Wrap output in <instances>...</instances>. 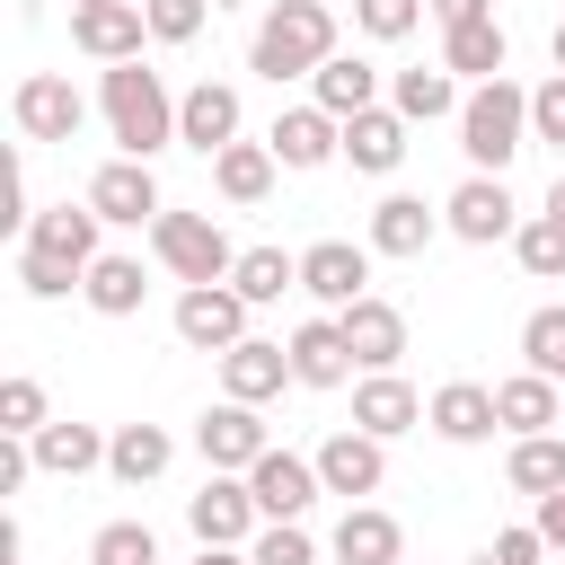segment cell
<instances>
[{"label":"cell","mask_w":565,"mask_h":565,"mask_svg":"<svg viewBox=\"0 0 565 565\" xmlns=\"http://www.w3.org/2000/svg\"><path fill=\"white\" fill-rule=\"evenodd\" d=\"M406 132H415V124H406L397 106H371V115L344 124V159H353L362 177H388V168L406 159Z\"/></svg>","instance_id":"obj_29"},{"label":"cell","mask_w":565,"mask_h":565,"mask_svg":"<svg viewBox=\"0 0 565 565\" xmlns=\"http://www.w3.org/2000/svg\"><path fill=\"white\" fill-rule=\"evenodd\" d=\"M335 327H344V344H353V362L362 371H397L406 362V309L397 300H353V309H335Z\"/></svg>","instance_id":"obj_17"},{"label":"cell","mask_w":565,"mask_h":565,"mask_svg":"<svg viewBox=\"0 0 565 565\" xmlns=\"http://www.w3.org/2000/svg\"><path fill=\"white\" fill-rule=\"evenodd\" d=\"M26 477H35V450H26L18 433H0V494H18Z\"/></svg>","instance_id":"obj_46"},{"label":"cell","mask_w":565,"mask_h":565,"mask_svg":"<svg viewBox=\"0 0 565 565\" xmlns=\"http://www.w3.org/2000/svg\"><path fill=\"white\" fill-rule=\"evenodd\" d=\"M71 9H97V0H71Z\"/></svg>","instance_id":"obj_52"},{"label":"cell","mask_w":565,"mask_h":565,"mask_svg":"<svg viewBox=\"0 0 565 565\" xmlns=\"http://www.w3.org/2000/svg\"><path fill=\"white\" fill-rule=\"evenodd\" d=\"M265 150H274L282 168H327V159H344V124H335L327 106H282L274 132H265Z\"/></svg>","instance_id":"obj_18"},{"label":"cell","mask_w":565,"mask_h":565,"mask_svg":"<svg viewBox=\"0 0 565 565\" xmlns=\"http://www.w3.org/2000/svg\"><path fill=\"white\" fill-rule=\"evenodd\" d=\"M494 415H503V433H512V441H530V433H556V415H565V388H556L547 371H512V380H494Z\"/></svg>","instance_id":"obj_24"},{"label":"cell","mask_w":565,"mask_h":565,"mask_svg":"<svg viewBox=\"0 0 565 565\" xmlns=\"http://www.w3.org/2000/svg\"><path fill=\"white\" fill-rule=\"evenodd\" d=\"M503 477H512V494H530V503H547V494L565 486V441H556V433H530V441H512V459H503Z\"/></svg>","instance_id":"obj_35"},{"label":"cell","mask_w":565,"mask_h":565,"mask_svg":"<svg viewBox=\"0 0 565 565\" xmlns=\"http://www.w3.org/2000/svg\"><path fill=\"white\" fill-rule=\"evenodd\" d=\"M97 115H106V132H115L124 159H159V150L177 141V97H168V79H159L150 62L97 71Z\"/></svg>","instance_id":"obj_2"},{"label":"cell","mask_w":565,"mask_h":565,"mask_svg":"<svg viewBox=\"0 0 565 565\" xmlns=\"http://www.w3.org/2000/svg\"><path fill=\"white\" fill-rule=\"evenodd\" d=\"M282 388H291V344L247 335V344H230V353H221V397L265 406V397H282Z\"/></svg>","instance_id":"obj_19"},{"label":"cell","mask_w":565,"mask_h":565,"mask_svg":"<svg viewBox=\"0 0 565 565\" xmlns=\"http://www.w3.org/2000/svg\"><path fill=\"white\" fill-rule=\"evenodd\" d=\"M309 88H318L309 106H327L335 124H353V115H371V106H380V71H371L362 53H335V62H318V79H309Z\"/></svg>","instance_id":"obj_28"},{"label":"cell","mask_w":565,"mask_h":565,"mask_svg":"<svg viewBox=\"0 0 565 565\" xmlns=\"http://www.w3.org/2000/svg\"><path fill=\"white\" fill-rule=\"evenodd\" d=\"M353 424H362L371 441H397V433L424 424V397H415L397 371H362V380H353Z\"/></svg>","instance_id":"obj_21"},{"label":"cell","mask_w":565,"mask_h":565,"mask_svg":"<svg viewBox=\"0 0 565 565\" xmlns=\"http://www.w3.org/2000/svg\"><path fill=\"white\" fill-rule=\"evenodd\" d=\"M318 62H335V9L327 0H274L247 35V71L256 79H318Z\"/></svg>","instance_id":"obj_1"},{"label":"cell","mask_w":565,"mask_h":565,"mask_svg":"<svg viewBox=\"0 0 565 565\" xmlns=\"http://www.w3.org/2000/svg\"><path fill=\"white\" fill-rule=\"evenodd\" d=\"M79 300L97 309V318H141V300H150V274H141V256H97L88 265V282H79Z\"/></svg>","instance_id":"obj_30"},{"label":"cell","mask_w":565,"mask_h":565,"mask_svg":"<svg viewBox=\"0 0 565 565\" xmlns=\"http://www.w3.org/2000/svg\"><path fill=\"white\" fill-rule=\"evenodd\" d=\"M424 18H441V35H450L468 18H494V0H424Z\"/></svg>","instance_id":"obj_47"},{"label":"cell","mask_w":565,"mask_h":565,"mask_svg":"<svg viewBox=\"0 0 565 565\" xmlns=\"http://www.w3.org/2000/svg\"><path fill=\"white\" fill-rule=\"evenodd\" d=\"M362 362H353V344H344V327L335 318H309V327H291V380L300 388H344Z\"/></svg>","instance_id":"obj_23"},{"label":"cell","mask_w":565,"mask_h":565,"mask_svg":"<svg viewBox=\"0 0 565 565\" xmlns=\"http://www.w3.org/2000/svg\"><path fill=\"white\" fill-rule=\"evenodd\" d=\"M9 115H18V132H26V141H79L88 97H79L62 71H26V79L9 88Z\"/></svg>","instance_id":"obj_5"},{"label":"cell","mask_w":565,"mask_h":565,"mask_svg":"<svg viewBox=\"0 0 565 565\" xmlns=\"http://www.w3.org/2000/svg\"><path fill=\"white\" fill-rule=\"evenodd\" d=\"M247 494H256L265 521H300L327 486H318V459H300V450H265V459L247 468Z\"/></svg>","instance_id":"obj_14"},{"label":"cell","mask_w":565,"mask_h":565,"mask_svg":"<svg viewBox=\"0 0 565 565\" xmlns=\"http://www.w3.org/2000/svg\"><path fill=\"white\" fill-rule=\"evenodd\" d=\"M185 530H194V547H247L265 530V512H256L247 477H203V494H185Z\"/></svg>","instance_id":"obj_7"},{"label":"cell","mask_w":565,"mask_h":565,"mask_svg":"<svg viewBox=\"0 0 565 565\" xmlns=\"http://www.w3.org/2000/svg\"><path fill=\"white\" fill-rule=\"evenodd\" d=\"M97 230H106V221H97L88 203H44V212L26 221V238H18V247H35V256H53V265H79V274H88V265L106 256V247H97Z\"/></svg>","instance_id":"obj_16"},{"label":"cell","mask_w":565,"mask_h":565,"mask_svg":"<svg viewBox=\"0 0 565 565\" xmlns=\"http://www.w3.org/2000/svg\"><path fill=\"white\" fill-rule=\"evenodd\" d=\"M44 424H53V406H44V380H26V371H18V380H0V433L35 441Z\"/></svg>","instance_id":"obj_37"},{"label":"cell","mask_w":565,"mask_h":565,"mask_svg":"<svg viewBox=\"0 0 565 565\" xmlns=\"http://www.w3.org/2000/svg\"><path fill=\"white\" fill-rule=\"evenodd\" d=\"M539 212H547V221H556V230H565V177H556V185H547V203H539Z\"/></svg>","instance_id":"obj_50"},{"label":"cell","mask_w":565,"mask_h":565,"mask_svg":"<svg viewBox=\"0 0 565 565\" xmlns=\"http://www.w3.org/2000/svg\"><path fill=\"white\" fill-rule=\"evenodd\" d=\"M512 256H521V274H539V282H556L565 274V230L539 212V221H521L512 230Z\"/></svg>","instance_id":"obj_38"},{"label":"cell","mask_w":565,"mask_h":565,"mask_svg":"<svg viewBox=\"0 0 565 565\" xmlns=\"http://www.w3.org/2000/svg\"><path fill=\"white\" fill-rule=\"evenodd\" d=\"M309 459H318V486H327V494H344V503H362V494H380V486H388V441H371L362 424L327 433Z\"/></svg>","instance_id":"obj_11"},{"label":"cell","mask_w":565,"mask_h":565,"mask_svg":"<svg viewBox=\"0 0 565 565\" xmlns=\"http://www.w3.org/2000/svg\"><path fill=\"white\" fill-rule=\"evenodd\" d=\"M150 256H159L185 291H203V282H230V274H238V247L221 238V221H212V212H159V221H150Z\"/></svg>","instance_id":"obj_4"},{"label":"cell","mask_w":565,"mask_h":565,"mask_svg":"<svg viewBox=\"0 0 565 565\" xmlns=\"http://www.w3.org/2000/svg\"><path fill=\"white\" fill-rule=\"evenodd\" d=\"M106 441L115 433H97V424H71V415H53L26 450H35V468L44 477H88V468H106Z\"/></svg>","instance_id":"obj_27"},{"label":"cell","mask_w":565,"mask_h":565,"mask_svg":"<svg viewBox=\"0 0 565 565\" xmlns=\"http://www.w3.org/2000/svg\"><path fill=\"white\" fill-rule=\"evenodd\" d=\"M424 424H433L441 441H459V450H477V441H494V433H503L494 388H477V380H441V388H433V406H424Z\"/></svg>","instance_id":"obj_20"},{"label":"cell","mask_w":565,"mask_h":565,"mask_svg":"<svg viewBox=\"0 0 565 565\" xmlns=\"http://www.w3.org/2000/svg\"><path fill=\"white\" fill-rule=\"evenodd\" d=\"M530 530L547 539V556H565V486H556V494L539 503V521H530Z\"/></svg>","instance_id":"obj_48"},{"label":"cell","mask_w":565,"mask_h":565,"mask_svg":"<svg viewBox=\"0 0 565 565\" xmlns=\"http://www.w3.org/2000/svg\"><path fill=\"white\" fill-rule=\"evenodd\" d=\"M79 282H88L79 265H53V256H35V247H18V291H26V300H71Z\"/></svg>","instance_id":"obj_41"},{"label":"cell","mask_w":565,"mask_h":565,"mask_svg":"<svg viewBox=\"0 0 565 565\" xmlns=\"http://www.w3.org/2000/svg\"><path fill=\"white\" fill-rule=\"evenodd\" d=\"M300 291L327 300V318L353 309V300H371V247H353V238H318V247H300Z\"/></svg>","instance_id":"obj_12"},{"label":"cell","mask_w":565,"mask_h":565,"mask_svg":"<svg viewBox=\"0 0 565 565\" xmlns=\"http://www.w3.org/2000/svg\"><path fill=\"white\" fill-rule=\"evenodd\" d=\"M274 168H282V159H274L265 141H230V150L212 159V185H221V203H265V194H274Z\"/></svg>","instance_id":"obj_32"},{"label":"cell","mask_w":565,"mask_h":565,"mask_svg":"<svg viewBox=\"0 0 565 565\" xmlns=\"http://www.w3.org/2000/svg\"><path fill=\"white\" fill-rule=\"evenodd\" d=\"M177 344L185 353H230V344H247V300L230 291V282H203V291H177Z\"/></svg>","instance_id":"obj_9"},{"label":"cell","mask_w":565,"mask_h":565,"mask_svg":"<svg viewBox=\"0 0 565 565\" xmlns=\"http://www.w3.org/2000/svg\"><path fill=\"white\" fill-rule=\"evenodd\" d=\"M88 565H159V539H150V521H106V530L88 539Z\"/></svg>","instance_id":"obj_39"},{"label":"cell","mask_w":565,"mask_h":565,"mask_svg":"<svg viewBox=\"0 0 565 565\" xmlns=\"http://www.w3.org/2000/svg\"><path fill=\"white\" fill-rule=\"evenodd\" d=\"M521 371H547V380L565 388V309H556V300L521 318Z\"/></svg>","instance_id":"obj_36"},{"label":"cell","mask_w":565,"mask_h":565,"mask_svg":"<svg viewBox=\"0 0 565 565\" xmlns=\"http://www.w3.org/2000/svg\"><path fill=\"white\" fill-rule=\"evenodd\" d=\"M503 62H512V35H503L494 18H468V26L441 35V71H450V79H477V88H486V79H503Z\"/></svg>","instance_id":"obj_26"},{"label":"cell","mask_w":565,"mask_h":565,"mask_svg":"<svg viewBox=\"0 0 565 565\" xmlns=\"http://www.w3.org/2000/svg\"><path fill=\"white\" fill-rule=\"evenodd\" d=\"M194 565H247V547H194Z\"/></svg>","instance_id":"obj_49"},{"label":"cell","mask_w":565,"mask_h":565,"mask_svg":"<svg viewBox=\"0 0 565 565\" xmlns=\"http://www.w3.org/2000/svg\"><path fill=\"white\" fill-rule=\"evenodd\" d=\"M530 141L565 150V71H547V79L530 88Z\"/></svg>","instance_id":"obj_44"},{"label":"cell","mask_w":565,"mask_h":565,"mask_svg":"<svg viewBox=\"0 0 565 565\" xmlns=\"http://www.w3.org/2000/svg\"><path fill=\"white\" fill-rule=\"evenodd\" d=\"M230 291H238L247 309H274L282 291H300V256H282V247H238V274H230Z\"/></svg>","instance_id":"obj_33"},{"label":"cell","mask_w":565,"mask_h":565,"mask_svg":"<svg viewBox=\"0 0 565 565\" xmlns=\"http://www.w3.org/2000/svg\"><path fill=\"white\" fill-rule=\"evenodd\" d=\"M177 141L203 150V159H221V150L238 141V88H230V79H194V88L177 97Z\"/></svg>","instance_id":"obj_15"},{"label":"cell","mask_w":565,"mask_h":565,"mask_svg":"<svg viewBox=\"0 0 565 565\" xmlns=\"http://www.w3.org/2000/svg\"><path fill=\"white\" fill-rule=\"evenodd\" d=\"M388 106H397L406 124H441V115L459 124L468 97H459V79H450L441 62H424V71H397V79H388Z\"/></svg>","instance_id":"obj_31"},{"label":"cell","mask_w":565,"mask_h":565,"mask_svg":"<svg viewBox=\"0 0 565 565\" xmlns=\"http://www.w3.org/2000/svg\"><path fill=\"white\" fill-rule=\"evenodd\" d=\"M441 230H450V238H468V247H494V238H512V230H521V203H512V185H503V177H459V185L441 194Z\"/></svg>","instance_id":"obj_6"},{"label":"cell","mask_w":565,"mask_h":565,"mask_svg":"<svg viewBox=\"0 0 565 565\" xmlns=\"http://www.w3.org/2000/svg\"><path fill=\"white\" fill-rule=\"evenodd\" d=\"M335 565H406V530H397V512H380V503H344V521H335Z\"/></svg>","instance_id":"obj_25"},{"label":"cell","mask_w":565,"mask_h":565,"mask_svg":"<svg viewBox=\"0 0 565 565\" xmlns=\"http://www.w3.org/2000/svg\"><path fill=\"white\" fill-rule=\"evenodd\" d=\"M433 230H441V212L424 203V194H380L371 203V256H424L433 247Z\"/></svg>","instance_id":"obj_22"},{"label":"cell","mask_w":565,"mask_h":565,"mask_svg":"<svg viewBox=\"0 0 565 565\" xmlns=\"http://www.w3.org/2000/svg\"><path fill=\"white\" fill-rule=\"evenodd\" d=\"M168 459H177V441H168L159 424H115V441H106V468H115L124 486H150V477H168Z\"/></svg>","instance_id":"obj_34"},{"label":"cell","mask_w":565,"mask_h":565,"mask_svg":"<svg viewBox=\"0 0 565 565\" xmlns=\"http://www.w3.org/2000/svg\"><path fill=\"white\" fill-rule=\"evenodd\" d=\"M247 565H318V539H309L300 521H265V530L247 539Z\"/></svg>","instance_id":"obj_40"},{"label":"cell","mask_w":565,"mask_h":565,"mask_svg":"<svg viewBox=\"0 0 565 565\" xmlns=\"http://www.w3.org/2000/svg\"><path fill=\"white\" fill-rule=\"evenodd\" d=\"M353 26L380 35V44H406L424 26V0H353Z\"/></svg>","instance_id":"obj_43"},{"label":"cell","mask_w":565,"mask_h":565,"mask_svg":"<svg viewBox=\"0 0 565 565\" xmlns=\"http://www.w3.org/2000/svg\"><path fill=\"white\" fill-rule=\"evenodd\" d=\"M486 565H547V539L521 521V530H494V547H486Z\"/></svg>","instance_id":"obj_45"},{"label":"cell","mask_w":565,"mask_h":565,"mask_svg":"<svg viewBox=\"0 0 565 565\" xmlns=\"http://www.w3.org/2000/svg\"><path fill=\"white\" fill-rule=\"evenodd\" d=\"M547 53H556V71H565V18H556V35H547Z\"/></svg>","instance_id":"obj_51"},{"label":"cell","mask_w":565,"mask_h":565,"mask_svg":"<svg viewBox=\"0 0 565 565\" xmlns=\"http://www.w3.org/2000/svg\"><path fill=\"white\" fill-rule=\"evenodd\" d=\"M71 44L115 71V62H141L150 18H141V0H97V9H71Z\"/></svg>","instance_id":"obj_13"},{"label":"cell","mask_w":565,"mask_h":565,"mask_svg":"<svg viewBox=\"0 0 565 565\" xmlns=\"http://www.w3.org/2000/svg\"><path fill=\"white\" fill-rule=\"evenodd\" d=\"M459 150H468V177H503V168L530 150V88H521V79L468 88V106H459Z\"/></svg>","instance_id":"obj_3"},{"label":"cell","mask_w":565,"mask_h":565,"mask_svg":"<svg viewBox=\"0 0 565 565\" xmlns=\"http://www.w3.org/2000/svg\"><path fill=\"white\" fill-rule=\"evenodd\" d=\"M194 450H203V468H212V477H247V468H256L274 441H265L256 406L221 397V406H203V424H194Z\"/></svg>","instance_id":"obj_10"},{"label":"cell","mask_w":565,"mask_h":565,"mask_svg":"<svg viewBox=\"0 0 565 565\" xmlns=\"http://www.w3.org/2000/svg\"><path fill=\"white\" fill-rule=\"evenodd\" d=\"M141 18H150V44H194L212 0H141Z\"/></svg>","instance_id":"obj_42"},{"label":"cell","mask_w":565,"mask_h":565,"mask_svg":"<svg viewBox=\"0 0 565 565\" xmlns=\"http://www.w3.org/2000/svg\"><path fill=\"white\" fill-rule=\"evenodd\" d=\"M97 221H115V230H141V221H159L168 212V194H159V177H150V159H106L97 177H88V194H79Z\"/></svg>","instance_id":"obj_8"}]
</instances>
